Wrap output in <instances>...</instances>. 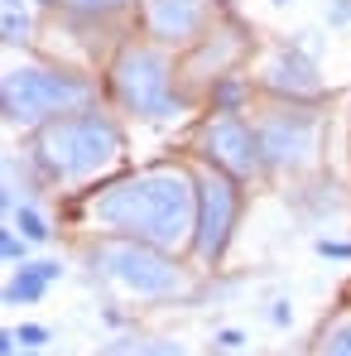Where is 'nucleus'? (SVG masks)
I'll return each instance as SVG.
<instances>
[{
    "instance_id": "nucleus-9",
    "label": "nucleus",
    "mask_w": 351,
    "mask_h": 356,
    "mask_svg": "<svg viewBox=\"0 0 351 356\" xmlns=\"http://www.w3.org/2000/svg\"><path fill=\"white\" fill-rule=\"evenodd\" d=\"M250 34H255V29H245V24L236 19V10H231V15L217 19L193 49L178 54V82H183V92H188L193 106H202V92H207L217 77L240 72V63L250 58V49H255Z\"/></svg>"
},
{
    "instance_id": "nucleus-1",
    "label": "nucleus",
    "mask_w": 351,
    "mask_h": 356,
    "mask_svg": "<svg viewBox=\"0 0 351 356\" xmlns=\"http://www.w3.org/2000/svg\"><path fill=\"white\" fill-rule=\"evenodd\" d=\"M82 222L106 236L149 241L159 250L183 255L193 250L197 236V174L193 164H178V159L145 164L106 183L101 193H92L82 202Z\"/></svg>"
},
{
    "instance_id": "nucleus-20",
    "label": "nucleus",
    "mask_w": 351,
    "mask_h": 356,
    "mask_svg": "<svg viewBox=\"0 0 351 356\" xmlns=\"http://www.w3.org/2000/svg\"><path fill=\"white\" fill-rule=\"evenodd\" d=\"M29 245H34V241L24 236V232H15V227H10V222H5V227H0V260H5V265H10V270H15V265H24V260H29Z\"/></svg>"
},
{
    "instance_id": "nucleus-19",
    "label": "nucleus",
    "mask_w": 351,
    "mask_h": 356,
    "mask_svg": "<svg viewBox=\"0 0 351 356\" xmlns=\"http://www.w3.org/2000/svg\"><path fill=\"white\" fill-rule=\"evenodd\" d=\"M308 197H313V217L347 207L342 202V188H332V183H303V188H293V202H308Z\"/></svg>"
},
{
    "instance_id": "nucleus-14",
    "label": "nucleus",
    "mask_w": 351,
    "mask_h": 356,
    "mask_svg": "<svg viewBox=\"0 0 351 356\" xmlns=\"http://www.w3.org/2000/svg\"><path fill=\"white\" fill-rule=\"evenodd\" d=\"M255 97H260L255 77H245V72H227V77H217V82L202 92V106H207L212 116H250Z\"/></svg>"
},
{
    "instance_id": "nucleus-18",
    "label": "nucleus",
    "mask_w": 351,
    "mask_h": 356,
    "mask_svg": "<svg viewBox=\"0 0 351 356\" xmlns=\"http://www.w3.org/2000/svg\"><path fill=\"white\" fill-rule=\"evenodd\" d=\"M313 356H351V313L332 318V323L318 332V347H313Z\"/></svg>"
},
{
    "instance_id": "nucleus-4",
    "label": "nucleus",
    "mask_w": 351,
    "mask_h": 356,
    "mask_svg": "<svg viewBox=\"0 0 351 356\" xmlns=\"http://www.w3.org/2000/svg\"><path fill=\"white\" fill-rule=\"evenodd\" d=\"M87 102H97V77L49 58H19L0 77V120L5 130H19V135H34L39 125L67 116Z\"/></svg>"
},
{
    "instance_id": "nucleus-13",
    "label": "nucleus",
    "mask_w": 351,
    "mask_h": 356,
    "mask_svg": "<svg viewBox=\"0 0 351 356\" xmlns=\"http://www.w3.org/2000/svg\"><path fill=\"white\" fill-rule=\"evenodd\" d=\"M54 15H63L67 29H106L140 15V0H58Z\"/></svg>"
},
{
    "instance_id": "nucleus-24",
    "label": "nucleus",
    "mask_w": 351,
    "mask_h": 356,
    "mask_svg": "<svg viewBox=\"0 0 351 356\" xmlns=\"http://www.w3.org/2000/svg\"><path fill=\"white\" fill-rule=\"evenodd\" d=\"M323 19H327V29H347L351 24V0H327Z\"/></svg>"
},
{
    "instance_id": "nucleus-3",
    "label": "nucleus",
    "mask_w": 351,
    "mask_h": 356,
    "mask_svg": "<svg viewBox=\"0 0 351 356\" xmlns=\"http://www.w3.org/2000/svg\"><path fill=\"white\" fill-rule=\"evenodd\" d=\"M101 92L120 116L149 120V125H164V120L193 111V102L178 82V54L154 44L145 29L116 44V54L101 72Z\"/></svg>"
},
{
    "instance_id": "nucleus-17",
    "label": "nucleus",
    "mask_w": 351,
    "mask_h": 356,
    "mask_svg": "<svg viewBox=\"0 0 351 356\" xmlns=\"http://www.w3.org/2000/svg\"><path fill=\"white\" fill-rule=\"evenodd\" d=\"M10 227H15V232H24L29 241H49V236H54V222L44 217V207H39L34 197H24V202L10 212Z\"/></svg>"
},
{
    "instance_id": "nucleus-8",
    "label": "nucleus",
    "mask_w": 351,
    "mask_h": 356,
    "mask_svg": "<svg viewBox=\"0 0 351 356\" xmlns=\"http://www.w3.org/2000/svg\"><path fill=\"white\" fill-rule=\"evenodd\" d=\"M193 159L212 164V169H227L240 183H265V149H260V135H255V120L250 116H207L197 120L193 140H188Z\"/></svg>"
},
{
    "instance_id": "nucleus-21",
    "label": "nucleus",
    "mask_w": 351,
    "mask_h": 356,
    "mask_svg": "<svg viewBox=\"0 0 351 356\" xmlns=\"http://www.w3.org/2000/svg\"><path fill=\"white\" fill-rule=\"evenodd\" d=\"M15 332H19V347H34V352H44V347L54 342V332H49L44 323H19Z\"/></svg>"
},
{
    "instance_id": "nucleus-15",
    "label": "nucleus",
    "mask_w": 351,
    "mask_h": 356,
    "mask_svg": "<svg viewBox=\"0 0 351 356\" xmlns=\"http://www.w3.org/2000/svg\"><path fill=\"white\" fill-rule=\"evenodd\" d=\"M0 44L10 54L34 44V19H29V5L24 0H0Z\"/></svg>"
},
{
    "instance_id": "nucleus-12",
    "label": "nucleus",
    "mask_w": 351,
    "mask_h": 356,
    "mask_svg": "<svg viewBox=\"0 0 351 356\" xmlns=\"http://www.w3.org/2000/svg\"><path fill=\"white\" fill-rule=\"evenodd\" d=\"M63 275H67L63 260H24V265L10 270L5 294H0V298H5V303H24V308H34V303H44L49 284H58Z\"/></svg>"
},
{
    "instance_id": "nucleus-7",
    "label": "nucleus",
    "mask_w": 351,
    "mask_h": 356,
    "mask_svg": "<svg viewBox=\"0 0 351 356\" xmlns=\"http://www.w3.org/2000/svg\"><path fill=\"white\" fill-rule=\"evenodd\" d=\"M193 174H197V236H193V255H197V265L217 270L222 255L231 250V241H236L250 183L231 178L227 169H212L202 159L193 164Z\"/></svg>"
},
{
    "instance_id": "nucleus-5",
    "label": "nucleus",
    "mask_w": 351,
    "mask_h": 356,
    "mask_svg": "<svg viewBox=\"0 0 351 356\" xmlns=\"http://www.w3.org/2000/svg\"><path fill=\"white\" fill-rule=\"evenodd\" d=\"M82 260L97 280L116 284L130 298H149V303H183L193 298V275L174 250H159L149 241L130 236H106L97 232V241L82 245Z\"/></svg>"
},
{
    "instance_id": "nucleus-25",
    "label": "nucleus",
    "mask_w": 351,
    "mask_h": 356,
    "mask_svg": "<svg viewBox=\"0 0 351 356\" xmlns=\"http://www.w3.org/2000/svg\"><path fill=\"white\" fill-rule=\"evenodd\" d=\"M270 323H275V327H289L293 323V303L289 298H275V303H270Z\"/></svg>"
},
{
    "instance_id": "nucleus-29",
    "label": "nucleus",
    "mask_w": 351,
    "mask_h": 356,
    "mask_svg": "<svg viewBox=\"0 0 351 356\" xmlns=\"http://www.w3.org/2000/svg\"><path fill=\"white\" fill-rule=\"evenodd\" d=\"M270 5H279V10H284V5H293V0H270Z\"/></svg>"
},
{
    "instance_id": "nucleus-10",
    "label": "nucleus",
    "mask_w": 351,
    "mask_h": 356,
    "mask_svg": "<svg viewBox=\"0 0 351 356\" xmlns=\"http://www.w3.org/2000/svg\"><path fill=\"white\" fill-rule=\"evenodd\" d=\"M227 15H231L227 0H140V29L174 54L193 49Z\"/></svg>"
},
{
    "instance_id": "nucleus-27",
    "label": "nucleus",
    "mask_w": 351,
    "mask_h": 356,
    "mask_svg": "<svg viewBox=\"0 0 351 356\" xmlns=\"http://www.w3.org/2000/svg\"><path fill=\"white\" fill-rule=\"evenodd\" d=\"M34 5H39V10H54V5H58V0H34Z\"/></svg>"
},
{
    "instance_id": "nucleus-6",
    "label": "nucleus",
    "mask_w": 351,
    "mask_h": 356,
    "mask_svg": "<svg viewBox=\"0 0 351 356\" xmlns=\"http://www.w3.org/2000/svg\"><path fill=\"white\" fill-rule=\"evenodd\" d=\"M260 149H265V169L270 178H298L318 159V135H323V102H279V97H260L250 106Z\"/></svg>"
},
{
    "instance_id": "nucleus-11",
    "label": "nucleus",
    "mask_w": 351,
    "mask_h": 356,
    "mask_svg": "<svg viewBox=\"0 0 351 356\" xmlns=\"http://www.w3.org/2000/svg\"><path fill=\"white\" fill-rule=\"evenodd\" d=\"M260 97H279V102H327V82L318 77V58H308L303 49H293L289 39L260 63L255 72Z\"/></svg>"
},
{
    "instance_id": "nucleus-26",
    "label": "nucleus",
    "mask_w": 351,
    "mask_h": 356,
    "mask_svg": "<svg viewBox=\"0 0 351 356\" xmlns=\"http://www.w3.org/2000/svg\"><path fill=\"white\" fill-rule=\"evenodd\" d=\"M15 352H24L19 347V332L15 327H0V356H15Z\"/></svg>"
},
{
    "instance_id": "nucleus-28",
    "label": "nucleus",
    "mask_w": 351,
    "mask_h": 356,
    "mask_svg": "<svg viewBox=\"0 0 351 356\" xmlns=\"http://www.w3.org/2000/svg\"><path fill=\"white\" fill-rule=\"evenodd\" d=\"M15 356H44V352H34V347H24V352H15Z\"/></svg>"
},
{
    "instance_id": "nucleus-22",
    "label": "nucleus",
    "mask_w": 351,
    "mask_h": 356,
    "mask_svg": "<svg viewBox=\"0 0 351 356\" xmlns=\"http://www.w3.org/2000/svg\"><path fill=\"white\" fill-rule=\"evenodd\" d=\"M245 342H250V337H245L240 327H217V332H212V347H217V352H240Z\"/></svg>"
},
{
    "instance_id": "nucleus-23",
    "label": "nucleus",
    "mask_w": 351,
    "mask_h": 356,
    "mask_svg": "<svg viewBox=\"0 0 351 356\" xmlns=\"http://www.w3.org/2000/svg\"><path fill=\"white\" fill-rule=\"evenodd\" d=\"M313 250H318V260H351V241H327V236H318V241H313Z\"/></svg>"
},
{
    "instance_id": "nucleus-16",
    "label": "nucleus",
    "mask_w": 351,
    "mask_h": 356,
    "mask_svg": "<svg viewBox=\"0 0 351 356\" xmlns=\"http://www.w3.org/2000/svg\"><path fill=\"white\" fill-rule=\"evenodd\" d=\"M97 356H188V347L174 337H111Z\"/></svg>"
},
{
    "instance_id": "nucleus-2",
    "label": "nucleus",
    "mask_w": 351,
    "mask_h": 356,
    "mask_svg": "<svg viewBox=\"0 0 351 356\" xmlns=\"http://www.w3.org/2000/svg\"><path fill=\"white\" fill-rule=\"evenodd\" d=\"M24 140L39 154L54 193L58 188H82L92 178H106L125 159V125L116 120L111 102H87V106H77L67 116L39 125Z\"/></svg>"
}]
</instances>
